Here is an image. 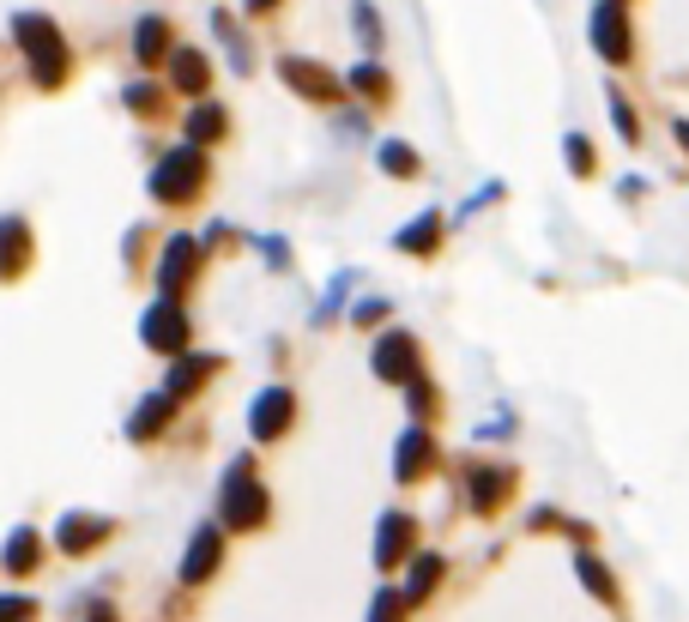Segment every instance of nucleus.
Listing matches in <instances>:
<instances>
[{
	"instance_id": "nucleus-1",
	"label": "nucleus",
	"mask_w": 689,
	"mask_h": 622,
	"mask_svg": "<svg viewBox=\"0 0 689 622\" xmlns=\"http://www.w3.org/2000/svg\"><path fill=\"white\" fill-rule=\"evenodd\" d=\"M19 49H25V61L37 67L43 85H61L67 79V43H61V31H55L49 19H37V13L19 19Z\"/></svg>"
},
{
	"instance_id": "nucleus-2",
	"label": "nucleus",
	"mask_w": 689,
	"mask_h": 622,
	"mask_svg": "<svg viewBox=\"0 0 689 622\" xmlns=\"http://www.w3.org/2000/svg\"><path fill=\"white\" fill-rule=\"evenodd\" d=\"M200 169H206V157H200V145L188 140V145H176V152L157 164V176H152V194L157 200H188L200 188Z\"/></svg>"
},
{
	"instance_id": "nucleus-3",
	"label": "nucleus",
	"mask_w": 689,
	"mask_h": 622,
	"mask_svg": "<svg viewBox=\"0 0 689 622\" xmlns=\"http://www.w3.org/2000/svg\"><path fill=\"white\" fill-rule=\"evenodd\" d=\"M593 49L605 55L611 67H623L629 55H635V43H629V19H623V0H598V7H593Z\"/></svg>"
},
{
	"instance_id": "nucleus-4",
	"label": "nucleus",
	"mask_w": 689,
	"mask_h": 622,
	"mask_svg": "<svg viewBox=\"0 0 689 622\" xmlns=\"http://www.w3.org/2000/svg\"><path fill=\"white\" fill-rule=\"evenodd\" d=\"M224 519L230 526H261L266 519V490L248 478V466H236L230 483H224Z\"/></svg>"
},
{
	"instance_id": "nucleus-5",
	"label": "nucleus",
	"mask_w": 689,
	"mask_h": 622,
	"mask_svg": "<svg viewBox=\"0 0 689 622\" xmlns=\"http://www.w3.org/2000/svg\"><path fill=\"white\" fill-rule=\"evenodd\" d=\"M376 375L381 381H417V345L412 333H388L376 345Z\"/></svg>"
},
{
	"instance_id": "nucleus-6",
	"label": "nucleus",
	"mask_w": 689,
	"mask_h": 622,
	"mask_svg": "<svg viewBox=\"0 0 689 622\" xmlns=\"http://www.w3.org/2000/svg\"><path fill=\"white\" fill-rule=\"evenodd\" d=\"M145 345H152V350H176V357H182L188 321H182V309H176V302H157V309L145 314Z\"/></svg>"
},
{
	"instance_id": "nucleus-7",
	"label": "nucleus",
	"mask_w": 689,
	"mask_h": 622,
	"mask_svg": "<svg viewBox=\"0 0 689 622\" xmlns=\"http://www.w3.org/2000/svg\"><path fill=\"white\" fill-rule=\"evenodd\" d=\"M508 471L502 466H472L466 471V502L478 507V514H496V507H502V495H508Z\"/></svg>"
},
{
	"instance_id": "nucleus-8",
	"label": "nucleus",
	"mask_w": 689,
	"mask_h": 622,
	"mask_svg": "<svg viewBox=\"0 0 689 622\" xmlns=\"http://www.w3.org/2000/svg\"><path fill=\"white\" fill-rule=\"evenodd\" d=\"M212 569H218V526H200V531H194V545H188L182 581H188V586H200Z\"/></svg>"
},
{
	"instance_id": "nucleus-9",
	"label": "nucleus",
	"mask_w": 689,
	"mask_h": 622,
	"mask_svg": "<svg viewBox=\"0 0 689 622\" xmlns=\"http://www.w3.org/2000/svg\"><path fill=\"white\" fill-rule=\"evenodd\" d=\"M290 423V393L285 387H273V393H261V399H254V435H278V429Z\"/></svg>"
},
{
	"instance_id": "nucleus-10",
	"label": "nucleus",
	"mask_w": 689,
	"mask_h": 622,
	"mask_svg": "<svg viewBox=\"0 0 689 622\" xmlns=\"http://www.w3.org/2000/svg\"><path fill=\"white\" fill-rule=\"evenodd\" d=\"M278 73H285L302 97H333V92H338V85H333V73H326V67H314V61H285Z\"/></svg>"
},
{
	"instance_id": "nucleus-11",
	"label": "nucleus",
	"mask_w": 689,
	"mask_h": 622,
	"mask_svg": "<svg viewBox=\"0 0 689 622\" xmlns=\"http://www.w3.org/2000/svg\"><path fill=\"white\" fill-rule=\"evenodd\" d=\"M405 545H412V519L388 514V519H381V531H376V562H400Z\"/></svg>"
},
{
	"instance_id": "nucleus-12",
	"label": "nucleus",
	"mask_w": 689,
	"mask_h": 622,
	"mask_svg": "<svg viewBox=\"0 0 689 622\" xmlns=\"http://www.w3.org/2000/svg\"><path fill=\"white\" fill-rule=\"evenodd\" d=\"M429 459H436V441H429L424 429H412V435L400 441V478L412 483L417 471H429Z\"/></svg>"
},
{
	"instance_id": "nucleus-13",
	"label": "nucleus",
	"mask_w": 689,
	"mask_h": 622,
	"mask_svg": "<svg viewBox=\"0 0 689 622\" xmlns=\"http://www.w3.org/2000/svg\"><path fill=\"white\" fill-rule=\"evenodd\" d=\"M188 273H194V242H188V236H176V242L164 248V266H157V278H164V290H176Z\"/></svg>"
},
{
	"instance_id": "nucleus-14",
	"label": "nucleus",
	"mask_w": 689,
	"mask_h": 622,
	"mask_svg": "<svg viewBox=\"0 0 689 622\" xmlns=\"http://www.w3.org/2000/svg\"><path fill=\"white\" fill-rule=\"evenodd\" d=\"M133 55H140V67H157L169 55V31H164V19H145L140 31H133Z\"/></svg>"
},
{
	"instance_id": "nucleus-15",
	"label": "nucleus",
	"mask_w": 689,
	"mask_h": 622,
	"mask_svg": "<svg viewBox=\"0 0 689 622\" xmlns=\"http://www.w3.org/2000/svg\"><path fill=\"white\" fill-rule=\"evenodd\" d=\"M25 224H19V218H0V273H7V278H13L19 273V266H25Z\"/></svg>"
},
{
	"instance_id": "nucleus-16",
	"label": "nucleus",
	"mask_w": 689,
	"mask_h": 622,
	"mask_svg": "<svg viewBox=\"0 0 689 622\" xmlns=\"http://www.w3.org/2000/svg\"><path fill=\"white\" fill-rule=\"evenodd\" d=\"M37 557H43V538L31 526L7 538V569H13V574H31V569H37Z\"/></svg>"
},
{
	"instance_id": "nucleus-17",
	"label": "nucleus",
	"mask_w": 689,
	"mask_h": 622,
	"mask_svg": "<svg viewBox=\"0 0 689 622\" xmlns=\"http://www.w3.org/2000/svg\"><path fill=\"white\" fill-rule=\"evenodd\" d=\"M169 79H176L182 92H206V61H200L194 49H176L169 55Z\"/></svg>"
},
{
	"instance_id": "nucleus-18",
	"label": "nucleus",
	"mask_w": 689,
	"mask_h": 622,
	"mask_svg": "<svg viewBox=\"0 0 689 622\" xmlns=\"http://www.w3.org/2000/svg\"><path fill=\"white\" fill-rule=\"evenodd\" d=\"M574 569H581V581L593 586V598H605V605H617V581H611V574H605V562H598V557H586V550H581V557H574Z\"/></svg>"
},
{
	"instance_id": "nucleus-19",
	"label": "nucleus",
	"mask_w": 689,
	"mask_h": 622,
	"mask_svg": "<svg viewBox=\"0 0 689 622\" xmlns=\"http://www.w3.org/2000/svg\"><path fill=\"white\" fill-rule=\"evenodd\" d=\"M169 405H176V393H152V399L140 405V417H133V435H157L169 417Z\"/></svg>"
},
{
	"instance_id": "nucleus-20",
	"label": "nucleus",
	"mask_w": 689,
	"mask_h": 622,
	"mask_svg": "<svg viewBox=\"0 0 689 622\" xmlns=\"http://www.w3.org/2000/svg\"><path fill=\"white\" fill-rule=\"evenodd\" d=\"M104 531H109L104 519H79V514H73V519L61 526V545H67V550H92L97 538H104Z\"/></svg>"
},
{
	"instance_id": "nucleus-21",
	"label": "nucleus",
	"mask_w": 689,
	"mask_h": 622,
	"mask_svg": "<svg viewBox=\"0 0 689 622\" xmlns=\"http://www.w3.org/2000/svg\"><path fill=\"white\" fill-rule=\"evenodd\" d=\"M218 133H224V116H218V109H212V104H200L194 116H188V140H194V145L218 140Z\"/></svg>"
},
{
	"instance_id": "nucleus-22",
	"label": "nucleus",
	"mask_w": 689,
	"mask_h": 622,
	"mask_svg": "<svg viewBox=\"0 0 689 622\" xmlns=\"http://www.w3.org/2000/svg\"><path fill=\"white\" fill-rule=\"evenodd\" d=\"M436 581H442V557H424V562L412 569V586H405V605H417V598H424Z\"/></svg>"
},
{
	"instance_id": "nucleus-23",
	"label": "nucleus",
	"mask_w": 689,
	"mask_h": 622,
	"mask_svg": "<svg viewBox=\"0 0 689 622\" xmlns=\"http://www.w3.org/2000/svg\"><path fill=\"white\" fill-rule=\"evenodd\" d=\"M611 121H617V133H623V145H641V121H635L623 92H611Z\"/></svg>"
},
{
	"instance_id": "nucleus-24",
	"label": "nucleus",
	"mask_w": 689,
	"mask_h": 622,
	"mask_svg": "<svg viewBox=\"0 0 689 622\" xmlns=\"http://www.w3.org/2000/svg\"><path fill=\"white\" fill-rule=\"evenodd\" d=\"M206 369H212V357H182V363H176V375H169V393H188L200 375H206Z\"/></svg>"
},
{
	"instance_id": "nucleus-25",
	"label": "nucleus",
	"mask_w": 689,
	"mask_h": 622,
	"mask_svg": "<svg viewBox=\"0 0 689 622\" xmlns=\"http://www.w3.org/2000/svg\"><path fill=\"white\" fill-rule=\"evenodd\" d=\"M562 152H569V164H574V176H593L598 169V157H593V145L581 140V133H569V145H562Z\"/></svg>"
},
{
	"instance_id": "nucleus-26",
	"label": "nucleus",
	"mask_w": 689,
	"mask_h": 622,
	"mask_svg": "<svg viewBox=\"0 0 689 622\" xmlns=\"http://www.w3.org/2000/svg\"><path fill=\"white\" fill-rule=\"evenodd\" d=\"M381 164H388L393 176H417V157H412V145H381Z\"/></svg>"
},
{
	"instance_id": "nucleus-27",
	"label": "nucleus",
	"mask_w": 689,
	"mask_h": 622,
	"mask_svg": "<svg viewBox=\"0 0 689 622\" xmlns=\"http://www.w3.org/2000/svg\"><path fill=\"white\" fill-rule=\"evenodd\" d=\"M436 242V218H424V224H412V230H400V248L405 254H417V248H429Z\"/></svg>"
},
{
	"instance_id": "nucleus-28",
	"label": "nucleus",
	"mask_w": 689,
	"mask_h": 622,
	"mask_svg": "<svg viewBox=\"0 0 689 622\" xmlns=\"http://www.w3.org/2000/svg\"><path fill=\"white\" fill-rule=\"evenodd\" d=\"M400 610H405V593H381L376 610H369V622H400Z\"/></svg>"
},
{
	"instance_id": "nucleus-29",
	"label": "nucleus",
	"mask_w": 689,
	"mask_h": 622,
	"mask_svg": "<svg viewBox=\"0 0 689 622\" xmlns=\"http://www.w3.org/2000/svg\"><path fill=\"white\" fill-rule=\"evenodd\" d=\"M352 92H364V97H369V92H381V67H369V61H364V67H352Z\"/></svg>"
},
{
	"instance_id": "nucleus-30",
	"label": "nucleus",
	"mask_w": 689,
	"mask_h": 622,
	"mask_svg": "<svg viewBox=\"0 0 689 622\" xmlns=\"http://www.w3.org/2000/svg\"><path fill=\"white\" fill-rule=\"evenodd\" d=\"M31 617V598H0V622H25Z\"/></svg>"
},
{
	"instance_id": "nucleus-31",
	"label": "nucleus",
	"mask_w": 689,
	"mask_h": 622,
	"mask_svg": "<svg viewBox=\"0 0 689 622\" xmlns=\"http://www.w3.org/2000/svg\"><path fill=\"white\" fill-rule=\"evenodd\" d=\"M357 31H364V37H381V25H376V13H369V7H357Z\"/></svg>"
},
{
	"instance_id": "nucleus-32",
	"label": "nucleus",
	"mask_w": 689,
	"mask_h": 622,
	"mask_svg": "<svg viewBox=\"0 0 689 622\" xmlns=\"http://www.w3.org/2000/svg\"><path fill=\"white\" fill-rule=\"evenodd\" d=\"M672 133H677V145L689 152V121H672Z\"/></svg>"
},
{
	"instance_id": "nucleus-33",
	"label": "nucleus",
	"mask_w": 689,
	"mask_h": 622,
	"mask_svg": "<svg viewBox=\"0 0 689 622\" xmlns=\"http://www.w3.org/2000/svg\"><path fill=\"white\" fill-rule=\"evenodd\" d=\"M266 7H278V0H248V13H266Z\"/></svg>"
},
{
	"instance_id": "nucleus-34",
	"label": "nucleus",
	"mask_w": 689,
	"mask_h": 622,
	"mask_svg": "<svg viewBox=\"0 0 689 622\" xmlns=\"http://www.w3.org/2000/svg\"><path fill=\"white\" fill-rule=\"evenodd\" d=\"M92 622H116V617H109V610H97V617H92Z\"/></svg>"
}]
</instances>
